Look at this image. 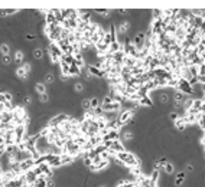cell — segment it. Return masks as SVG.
<instances>
[{
	"label": "cell",
	"mask_w": 205,
	"mask_h": 187,
	"mask_svg": "<svg viewBox=\"0 0 205 187\" xmlns=\"http://www.w3.org/2000/svg\"><path fill=\"white\" fill-rule=\"evenodd\" d=\"M116 158L120 160L121 163L126 166V167H136L139 166V160L136 158V155L133 153H129V151H123V153H117L116 154Z\"/></svg>",
	"instance_id": "cell-1"
},
{
	"label": "cell",
	"mask_w": 205,
	"mask_h": 187,
	"mask_svg": "<svg viewBox=\"0 0 205 187\" xmlns=\"http://www.w3.org/2000/svg\"><path fill=\"white\" fill-rule=\"evenodd\" d=\"M48 53L51 56V62L52 63H59L64 56V52L61 51V48L58 46V43H49L48 46Z\"/></svg>",
	"instance_id": "cell-2"
},
{
	"label": "cell",
	"mask_w": 205,
	"mask_h": 187,
	"mask_svg": "<svg viewBox=\"0 0 205 187\" xmlns=\"http://www.w3.org/2000/svg\"><path fill=\"white\" fill-rule=\"evenodd\" d=\"M14 144L18 145L20 143L25 141V137H26V125H18L14 127Z\"/></svg>",
	"instance_id": "cell-3"
},
{
	"label": "cell",
	"mask_w": 205,
	"mask_h": 187,
	"mask_svg": "<svg viewBox=\"0 0 205 187\" xmlns=\"http://www.w3.org/2000/svg\"><path fill=\"white\" fill-rule=\"evenodd\" d=\"M176 91H181L182 94H188V95H191L194 92V88H192V85L185 79V78H179L178 79V88Z\"/></svg>",
	"instance_id": "cell-4"
},
{
	"label": "cell",
	"mask_w": 205,
	"mask_h": 187,
	"mask_svg": "<svg viewBox=\"0 0 205 187\" xmlns=\"http://www.w3.org/2000/svg\"><path fill=\"white\" fill-rule=\"evenodd\" d=\"M133 109H126V111H123L121 114H120L119 117H117V122H119L120 127L126 125L127 122L132 121V117H133Z\"/></svg>",
	"instance_id": "cell-5"
},
{
	"label": "cell",
	"mask_w": 205,
	"mask_h": 187,
	"mask_svg": "<svg viewBox=\"0 0 205 187\" xmlns=\"http://www.w3.org/2000/svg\"><path fill=\"white\" fill-rule=\"evenodd\" d=\"M68 118H69V117H68V115H65V114H58L57 117L49 118L48 127H59L64 121H67Z\"/></svg>",
	"instance_id": "cell-6"
},
{
	"label": "cell",
	"mask_w": 205,
	"mask_h": 187,
	"mask_svg": "<svg viewBox=\"0 0 205 187\" xmlns=\"http://www.w3.org/2000/svg\"><path fill=\"white\" fill-rule=\"evenodd\" d=\"M34 167H35L34 158H28V160H25V161H22V163H19V168H20V173L22 174L28 173L29 170H32Z\"/></svg>",
	"instance_id": "cell-7"
},
{
	"label": "cell",
	"mask_w": 205,
	"mask_h": 187,
	"mask_svg": "<svg viewBox=\"0 0 205 187\" xmlns=\"http://www.w3.org/2000/svg\"><path fill=\"white\" fill-rule=\"evenodd\" d=\"M130 29V23L129 22H121L116 26V33H117V36H123L127 33V30Z\"/></svg>",
	"instance_id": "cell-8"
},
{
	"label": "cell",
	"mask_w": 205,
	"mask_h": 187,
	"mask_svg": "<svg viewBox=\"0 0 205 187\" xmlns=\"http://www.w3.org/2000/svg\"><path fill=\"white\" fill-rule=\"evenodd\" d=\"M14 72H16V76H18V78H19L20 81H28V79H29V76H30V74H29L28 71L25 69L23 66H18Z\"/></svg>",
	"instance_id": "cell-9"
},
{
	"label": "cell",
	"mask_w": 205,
	"mask_h": 187,
	"mask_svg": "<svg viewBox=\"0 0 205 187\" xmlns=\"http://www.w3.org/2000/svg\"><path fill=\"white\" fill-rule=\"evenodd\" d=\"M38 177H39V176L34 171V168H32V170H29L28 173H25V180H26V183H28V184H30V186H34Z\"/></svg>",
	"instance_id": "cell-10"
},
{
	"label": "cell",
	"mask_w": 205,
	"mask_h": 187,
	"mask_svg": "<svg viewBox=\"0 0 205 187\" xmlns=\"http://www.w3.org/2000/svg\"><path fill=\"white\" fill-rule=\"evenodd\" d=\"M13 62H14V63H18V66H20V65H23V63H25V53H23L22 49H18V51L14 52Z\"/></svg>",
	"instance_id": "cell-11"
},
{
	"label": "cell",
	"mask_w": 205,
	"mask_h": 187,
	"mask_svg": "<svg viewBox=\"0 0 205 187\" xmlns=\"http://www.w3.org/2000/svg\"><path fill=\"white\" fill-rule=\"evenodd\" d=\"M120 76H121V81H123L124 84H127V82H129V81L133 78L132 69H129V68L123 66V69H121V74H120Z\"/></svg>",
	"instance_id": "cell-12"
},
{
	"label": "cell",
	"mask_w": 205,
	"mask_h": 187,
	"mask_svg": "<svg viewBox=\"0 0 205 187\" xmlns=\"http://www.w3.org/2000/svg\"><path fill=\"white\" fill-rule=\"evenodd\" d=\"M0 122H13V111H3L0 114Z\"/></svg>",
	"instance_id": "cell-13"
},
{
	"label": "cell",
	"mask_w": 205,
	"mask_h": 187,
	"mask_svg": "<svg viewBox=\"0 0 205 187\" xmlns=\"http://www.w3.org/2000/svg\"><path fill=\"white\" fill-rule=\"evenodd\" d=\"M87 69H88V72H91V75H93V76H98V78H101V76H105L104 72H103L100 68H97L96 65L87 66Z\"/></svg>",
	"instance_id": "cell-14"
},
{
	"label": "cell",
	"mask_w": 205,
	"mask_h": 187,
	"mask_svg": "<svg viewBox=\"0 0 205 187\" xmlns=\"http://www.w3.org/2000/svg\"><path fill=\"white\" fill-rule=\"evenodd\" d=\"M88 141H90V144L96 148V147H98V145L103 144V137L98 134V135H94V137H91V138H88Z\"/></svg>",
	"instance_id": "cell-15"
},
{
	"label": "cell",
	"mask_w": 205,
	"mask_h": 187,
	"mask_svg": "<svg viewBox=\"0 0 205 187\" xmlns=\"http://www.w3.org/2000/svg\"><path fill=\"white\" fill-rule=\"evenodd\" d=\"M134 138V134L132 131H123L121 134H120V140L121 141H132Z\"/></svg>",
	"instance_id": "cell-16"
},
{
	"label": "cell",
	"mask_w": 205,
	"mask_h": 187,
	"mask_svg": "<svg viewBox=\"0 0 205 187\" xmlns=\"http://www.w3.org/2000/svg\"><path fill=\"white\" fill-rule=\"evenodd\" d=\"M173 101H175V104H176V105L182 104L183 101H185V97H183V94H182L181 91H176V92H175V95H173Z\"/></svg>",
	"instance_id": "cell-17"
},
{
	"label": "cell",
	"mask_w": 205,
	"mask_h": 187,
	"mask_svg": "<svg viewBox=\"0 0 205 187\" xmlns=\"http://www.w3.org/2000/svg\"><path fill=\"white\" fill-rule=\"evenodd\" d=\"M35 91L38 92V95H42V94H46V86L42 82H36L35 84Z\"/></svg>",
	"instance_id": "cell-18"
},
{
	"label": "cell",
	"mask_w": 205,
	"mask_h": 187,
	"mask_svg": "<svg viewBox=\"0 0 205 187\" xmlns=\"http://www.w3.org/2000/svg\"><path fill=\"white\" fill-rule=\"evenodd\" d=\"M43 55H45V52L42 51V48H35L34 49V58L35 59H36V61H41V59H42L43 58Z\"/></svg>",
	"instance_id": "cell-19"
},
{
	"label": "cell",
	"mask_w": 205,
	"mask_h": 187,
	"mask_svg": "<svg viewBox=\"0 0 205 187\" xmlns=\"http://www.w3.org/2000/svg\"><path fill=\"white\" fill-rule=\"evenodd\" d=\"M81 75V68H78L77 65H71L69 68V76H80Z\"/></svg>",
	"instance_id": "cell-20"
},
{
	"label": "cell",
	"mask_w": 205,
	"mask_h": 187,
	"mask_svg": "<svg viewBox=\"0 0 205 187\" xmlns=\"http://www.w3.org/2000/svg\"><path fill=\"white\" fill-rule=\"evenodd\" d=\"M0 53H2V55H9L10 53V45L9 43H6V42L0 43Z\"/></svg>",
	"instance_id": "cell-21"
},
{
	"label": "cell",
	"mask_w": 205,
	"mask_h": 187,
	"mask_svg": "<svg viewBox=\"0 0 205 187\" xmlns=\"http://www.w3.org/2000/svg\"><path fill=\"white\" fill-rule=\"evenodd\" d=\"M34 186H35V187H48V183H46V177H38Z\"/></svg>",
	"instance_id": "cell-22"
},
{
	"label": "cell",
	"mask_w": 205,
	"mask_h": 187,
	"mask_svg": "<svg viewBox=\"0 0 205 187\" xmlns=\"http://www.w3.org/2000/svg\"><path fill=\"white\" fill-rule=\"evenodd\" d=\"M185 176H186L185 171H181V173H178V174H176V178H175V184H176V186H181L182 183H183V180H185Z\"/></svg>",
	"instance_id": "cell-23"
},
{
	"label": "cell",
	"mask_w": 205,
	"mask_h": 187,
	"mask_svg": "<svg viewBox=\"0 0 205 187\" xmlns=\"http://www.w3.org/2000/svg\"><path fill=\"white\" fill-rule=\"evenodd\" d=\"M153 82L156 84L157 88H162V86H168V81L165 78H156V79H153Z\"/></svg>",
	"instance_id": "cell-24"
},
{
	"label": "cell",
	"mask_w": 205,
	"mask_h": 187,
	"mask_svg": "<svg viewBox=\"0 0 205 187\" xmlns=\"http://www.w3.org/2000/svg\"><path fill=\"white\" fill-rule=\"evenodd\" d=\"M130 171H132V174H134V176H136V178L140 177V176H143V173H142V168H140V164H139V166H136V167H132V168H130Z\"/></svg>",
	"instance_id": "cell-25"
},
{
	"label": "cell",
	"mask_w": 205,
	"mask_h": 187,
	"mask_svg": "<svg viewBox=\"0 0 205 187\" xmlns=\"http://www.w3.org/2000/svg\"><path fill=\"white\" fill-rule=\"evenodd\" d=\"M12 62H13V59L10 58V55H2V63L5 66H10Z\"/></svg>",
	"instance_id": "cell-26"
},
{
	"label": "cell",
	"mask_w": 205,
	"mask_h": 187,
	"mask_svg": "<svg viewBox=\"0 0 205 187\" xmlns=\"http://www.w3.org/2000/svg\"><path fill=\"white\" fill-rule=\"evenodd\" d=\"M53 81H55V75L52 72H46V75H45V84H53Z\"/></svg>",
	"instance_id": "cell-27"
},
{
	"label": "cell",
	"mask_w": 205,
	"mask_h": 187,
	"mask_svg": "<svg viewBox=\"0 0 205 187\" xmlns=\"http://www.w3.org/2000/svg\"><path fill=\"white\" fill-rule=\"evenodd\" d=\"M81 107L84 111H91V102H90V99H82L81 101Z\"/></svg>",
	"instance_id": "cell-28"
},
{
	"label": "cell",
	"mask_w": 205,
	"mask_h": 187,
	"mask_svg": "<svg viewBox=\"0 0 205 187\" xmlns=\"http://www.w3.org/2000/svg\"><path fill=\"white\" fill-rule=\"evenodd\" d=\"M139 105H148V107H152L153 102L150 101V98H149V97H146V98H140V101H139Z\"/></svg>",
	"instance_id": "cell-29"
},
{
	"label": "cell",
	"mask_w": 205,
	"mask_h": 187,
	"mask_svg": "<svg viewBox=\"0 0 205 187\" xmlns=\"http://www.w3.org/2000/svg\"><path fill=\"white\" fill-rule=\"evenodd\" d=\"M163 170H165L168 174H172L175 168H173V164H171V163H168V161H166V163H165V166H163Z\"/></svg>",
	"instance_id": "cell-30"
},
{
	"label": "cell",
	"mask_w": 205,
	"mask_h": 187,
	"mask_svg": "<svg viewBox=\"0 0 205 187\" xmlns=\"http://www.w3.org/2000/svg\"><path fill=\"white\" fill-rule=\"evenodd\" d=\"M159 101H160L162 104H168V102H169V95L165 94V92L159 94Z\"/></svg>",
	"instance_id": "cell-31"
},
{
	"label": "cell",
	"mask_w": 205,
	"mask_h": 187,
	"mask_svg": "<svg viewBox=\"0 0 205 187\" xmlns=\"http://www.w3.org/2000/svg\"><path fill=\"white\" fill-rule=\"evenodd\" d=\"M182 104H183V108H185L186 111H188V109L192 107V104H194V99H192V98H188V99H185V101H183Z\"/></svg>",
	"instance_id": "cell-32"
},
{
	"label": "cell",
	"mask_w": 205,
	"mask_h": 187,
	"mask_svg": "<svg viewBox=\"0 0 205 187\" xmlns=\"http://www.w3.org/2000/svg\"><path fill=\"white\" fill-rule=\"evenodd\" d=\"M48 101H49L48 92H46V94H42V95H39V102H41V104H46Z\"/></svg>",
	"instance_id": "cell-33"
},
{
	"label": "cell",
	"mask_w": 205,
	"mask_h": 187,
	"mask_svg": "<svg viewBox=\"0 0 205 187\" xmlns=\"http://www.w3.org/2000/svg\"><path fill=\"white\" fill-rule=\"evenodd\" d=\"M90 102H91V109L100 107V101H98V98H91Z\"/></svg>",
	"instance_id": "cell-34"
},
{
	"label": "cell",
	"mask_w": 205,
	"mask_h": 187,
	"mask_svg": "<svg viewBox=\"0 0 205 187\" xmlns=\"http://www.w3.org/2000/svg\"><path fill=\"white\" fill-rule=\"evenodd\" d=\"M205 75V63H201L198 66V76H204Z\"/></svg>",
	"instance_id": "cell-35"
},
{
	"label": "cell",
	"mask_w": 205,
	"mask_h": 187,
	"mask_svg": "<svg viewBox=\"0 0 205 187\" xmlns=\"http://www.w3.org/2000/svg\"><path fill=\"white\" fill-rule=\"evenodd\" d=\"M74 89H75L77 92H82V91H84V84H82V82H77Z\"/></svg>",
	"instance_id": "cell-36"
},
{
	"label": "cell",
	"mask_w": 205,
	"mask_h": 187,
	"mask_svg": "<svg viewBox=\"0 0 205 187\" xmlns=\"http://www.w3.org/2000/svg\"><path fill=\"white\" fill-rule=\"evenodd\" d=\"M32 104V97L30 95H25L23 97V105H30Z\"/></svg>",
	"instance_id": "cell-37"
},
{
	"label": "cell",
	"mask_w": 205,
	"mask_h": 187,
	"mask_svg": "<svg viewBox=\"0 0 205 187\" xmlns=\"http://www.w3.org/2000/svg\"><path fill=\"white\" fill-rule=\"evenodd\" d=\"M198 124H199L201 127H202V130H205V114H202L199 118V121H198Z\"/></svg>",
	"instance_id": "cell-38"
},
{
	"label": "cell",
	"mask_w": 205,
	"mask_h": 187,
	"mask_svg": "<svg viewBox=\"0 0 205 187\" xmlns=\"http://www.w3.org/2000/svg\"><path fill=\"white\" fill-rule=\"evenodd\" d=\"M36 39V35L34 33H26V40H35Z\"/></svg>",
	"instance_id": "cell-39"
},
{
	"label": "cell",
	"mask_w": 205,
	"mask_h": 187,
	"mask_svg": "<svg viewBox=\"0 0 205 187\" xmlns=\"http://www.w3.org/2000/svg\"><path fill=\"white\" fill-rule=\"evenodd\" d=\"M169 118H171L172 121H176L178 118H179V115H178L176 112H172V114H169Z\"/></svg>",
	"instance_id": "cell-40"
},
{
	"label": "cell",
	"mask_w": 205,
	"mask_h": 187,
	"mask_svg": "<svg viewBox=\"0 0 205 187\" xmlns=\"http://www.w3.org/2000/svg\"><path fill=\"white\" fill-rule=\"evenodd\" d=\"M6 102V98H5V94L0 91V104H5Z\"/></svg>",
	"instance_id": "cell-41"
},
{
	"label": "cell",
	"mask_w": 205,
	"mask_h": 187,
	"mask_svg": "<svg viewBox=\"0 0 205 187\" xmlns=\"http://www.w3.org/2000/svg\"><path fill=\"white\" fill-rule=\"evenodd\" d=\"M186 170H188V171H192V170H194V166H192V164H188V166H186Z\"/></svg>",
	"instance_id": "cell-42"
},
{
	"label": "cell",
	"mask_w": 205,
	"mask_h": 187,
	"mask_svg": "<svg viewBox=\"0 0 205 187\" xmlns=\"http://www.w3.org/2000/svg\"><path fill=\"white\" fill-rule=\"evenodd\" d=\"M3 144H5V137L0 135V145H3Z\"/></svg>",
	"instance_id": "cell-43"
},
{
	"label": "cell",
	"mask_w": 205,
	"mask_h": 187,
	"mask_svg": "<svg viewBox=\"0 0 205 187\" xmlns=\"http://www.w3.org/2000/svg\"><path fill=\"white\" fill-rule=\"evenodd\" d=\"M202 144H204V147H205V137H204V140H202Z\"/></svg>",
	"instance_id": "cell-44"
},
{
	"label": "cell",
	"mask_w": 205,
	"mask_h": 187,
	"mask_svg": "<svg viewBox=\"0 0 205 187\" xmlns=\"http://www.w3.org/2000/svg\"><path fill=\"white\" fill-rule=\"evenodd\" d=\"M100 187H107V186H100Z\"/></svg>",
	"instance_id": "cell-45"
},
{
	"label": "cell",
	"mask_w": 205,
	"mask_h": 187,
	"mask_svg": "<svg viewBox=\"0 0 205 187\" xmlns=\"http://www.w3.org/2000/svg\"><path fill=\"white\" fill-rule=\"evenodd\" d=\"M0 75H2V71H0Z\"/></svg>",
	"instance_id": "cell-46"
}]
</instances>
